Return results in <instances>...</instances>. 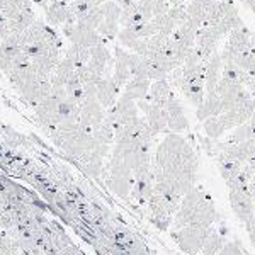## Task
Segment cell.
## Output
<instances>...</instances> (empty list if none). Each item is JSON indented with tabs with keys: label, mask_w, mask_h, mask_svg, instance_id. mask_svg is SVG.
Masks as SVG:
<instances>
[{
	"label": "cell",
	"mask_w": 255,
	"mask_h": 255,
	"mask_svg": "<svg viewBox=\"0 0 255 255\" xmlns=\"http://www.w3.org/2000/svg\"><path fill=\"white\" fill-rule=\"evenodd\" d=\"M209 230L199 228V226H184L174 233V242L179 245V249L186 254L196 255L203 250L204 240H206Z\"/></svg>",
	"instance_id": "1"
},
{
	"label": "cell",
	"mask_w": 255,
	"mask_h": 255,
	"mask_svg": "<svg viewBox=\"0 0 255 255\" xmlns=\"http://www.w3.org/2000/svg\"><path fill=\"white\" fill-rule=\"evenodd\" d=\"M230 204L235 216L244 225H249L255 218V204L250 196L249 187L244 189H230Z\"/></svg>",
	"instance_id": "2"
},
{
	"label": "cell",
	"mask_w": 255,
	"mask_h": 255,
	"mask_svg": "<svg viewBox=\"0 0 255 255\" xmlns=\"http://www.w3.org/2000/svg\"><path fill=\"white\" fill-rule=\"evenodd\" d=\"M106 118V111L97 99H85L80 104V125L84 128L94 129L96 126L101 125Z\"/></svg>",
	"instance_id": "3"
},
{
	"label": "cell",
	"mask_w": 255,
	"mask_h": 255,
	"mask_svg": "<svg viewBox=\"0 0 255 255\" xmlns=\"http://www.w3.org/2000/svg\"><path fill=\"white\" fill-rule=\"evenodd\" d=\"M119 90L121 89L116 85L113 77H104V79L97 82V96H96L97 102L104 109H111L118 102Z\"/></svg>",
	"instance_id": "4"
},
{
	"label": "cell",
	"mask_w": 255,
	"mask_h": 255,
	"mask_svg": "<svg viewBox=\"0 0 255 255\" xmlns=\"http://www.w3.org/2000/svg\"><path fill=\"white\" fill-rule=\"evenodd\" d=\"M216 221V208L215 203L209 196L204 197V201L199 204V208L196 209V213L191 218V223L189 226H199V228L209 230L211 225Z\"/></svg>",
	"instance_id": "5"
},
{
	"label": "cell",
	"mask_w": 255,
	"mask_h": 255,
	"mask_svg": "<svg viewBox=\"0 0 255 255\" xmlns=\"http://www.w3.org/2000/svg\"><path fill=\"white\" fill-rule=\"evenodd\" d=\"M221 70H223V60H221L220 53H215V55L209 58L208 65H206V80H204V89H206V94L216 92L218 82L221 79Z\"/></svg>",
	"instance_id": "6"
},
{
	"label": "cell",
	"mask_w": 255,
	"mask_h": 255,
	"mask_svg": "<svg viewBox=\"0 0 255 255\" xmlns=\"http://www.w3.org/2000/svg\"><path fill=\"white\" fill-rule=\"evenodd\" d=\"M170 96H172V87H170V84H168V80L167 79L155 80L153 84L150 85V92H148V96H146V101L158 106V108L165 109Z\"/></svg>",
	"instance_id": "7"
},
{
	"label": "cell",
	"mask_w": 255,
	"mask_h": 255,
	"mask_svg": "<svg viewBox=\"0 0 255 255\" xmlns=\"http://www.w3.org/2000/svg\"><path fill=\"white\" fill-rule=\"evenodd\" d=\"M223 114V108H221V99L216 92L206 94L204 102L196 109V116L199 121H206L209 118H216Z\"/></svg>",
	"instance_id": "8"
},
{
	"label": "cell",
	"mask_w": 255,
	"mask_h": 255,
	"mask_svg": "<svg viewBox=\"0 0 255 255\" xmlns=\"http://www.w3.org/2000/svg\"><path fill=\"white\" fill-rule=\"evenodd\" d=\"M150 80L148 79H131L128 84L125 85V92H123V97L131 99V101L138 102L146 99L148 92H150Z\"/></svg>",
	"instance_id": "9"
},
{
	"label": "cell",
	"mask_w": 255,
	"mask_h": 255,
	"mask_svg": "<svg viewBox=\"0 0 255 255\" xmlns=\"http://www.w3.org/2000/svg\"><path fill=\"white\" fill-rule=\"evenodd\" d=\"M180 92L184 94V97H186L196 109L203 104L204 97H206V94H204V84H182Z\"/></svg>",
	"instance_id": "10"
},
{
	"label": "cell",
	"mask_w": 255,
	"mask_h": 255,
	"mask_svg": "<svg viewBox=\"0 0 255 255\" xmlns=\"http://www.w3.org/2000/svg\"><path fill=\"white\" fill-rule=\"evenodd\" d=\"M225 245V238L221 235L218 230H213L209 228V233L206 237V240H204V245H203V255H218L220 254V250L223 249Z\"/></svg>",
	"instance_id": "11"
},
{
	"label": "cell",
	"mask_w": 255,
	"mask_h": 255,
	"mask_svg": "<svg viewBox=\"0 0 255 255\" xmlns=\"http://www.w3.org/2000/svg\"><path fill=\"white\" fill-rule=\"evenodd\" d=\"M218 168H220V175L226 180V184L230 180L237 179L238 175L242 174V168H244V163L240 162H233V160H221V162H216Z\"/></svg>",
	"instance_id": "12"
},
{
	"label": "cell",
	"mask_w": 255,
	"mask_h": 255,
	"mask_svg": "<svg viewBox=\"0 0 255 255\" xmlns=\"http://www.w3.org/2000/svg\"><path fill=\"white\" fill-rule=\"evenodd\" d=\"M203 129H204V133H206V136L209 139H220L221 136L225 134V126H223V123L220 121V118H209L206 119V121H203Z\"/></svg>",
	"instance_id": "13"
},
{
	"label": "cell",
	"mask_w": 255,
	"mask_h": 255,
	"mask_svg": "<svg viewBox=\"0 0 255 255\" xmlns=\"http://www.w3.org/2000/svg\"><path fill=\"white\" fill-rule=\"evenodd\" d=\"M252 138H254V128L247 123V125H242L235 128V129H232V133L226 138V141L232 143V145H238V143H244L247 139H252Z\"/></svg>",
	"instance_id": "14"
},
{
	"label": "cell",
	"mask_w": 255,
	"mask_h": 255,
	"mask_svg": "<svg viewBox=\"0 0 255 255\" xmlns=\"http://www.w3.org/2000/svg\"><path fill=\"white\" fill-rule=\"evenodd\" d=\"M90 61L101 65V67L108 68V63H111V53L104 44H97V46L90 48Z\"/></svg>",
	"instance_id": "15"
},
{
	"label": "cell",
	"mask_w": 255,
	"mask_h": 255,
	"mask_svg": "<svg viewBox=\"0 0 255 255\" xmlns=\"http://www.w3.org/2000/svg\"><path fill=\"white\" fill-rule=\"evenodd\" d=\"M97 32L102 36L104 39H113L119 34V22L116 20H108L104 19L101 22V26L97 27Z\"/></svg>",
	"instance_id": "16"
},
{
	"label": "cell",
	"mask_w": 255,
	"mask_h": 255,
	"mask_svg": "<svg viewBox=\"0 0 255 255\" xmlns=\"http://www.w3.org/2000/svg\"><path fill=\"white\" fill-rule=\"evenodd\" d=\"M101 9H102V12H104V19L116 20V22H119V17H121L123 9L118 5L116 2H113V0H108V2L102 3Z\"/></svg>",
	"instance_id": "17"
},
{
	"label": "cell",
	"mask_w": 255,
	"mask_h": 255,
	"mask_svg": "<svg viewBox=\"0 0 255 255\" xmlns=\"http://www.w3.org/2000/svg\"><path fill=\"white\" fill-rule=\"evenodd\" d=\"M168 17L172 20H175L177 26H182L187 20V12H186V3L184 5H172L170 10H168Z\"/></svg>",
	"instance_id": "18"
},
{
	"label": "cell",
	"mask_w": 255,
	"mask_h": 255,
	"mask_svg": "<svg viewBox=\"0 0 255 255\" xmlns=\"http://www.w3.org/2000/svg\"><path fill=\"white\" fill-rule=\"evenodd\" d=\"M167 128L174 131V133L179 134L180 131H186L189 128V119L186 118V114H184V116H179V118H170V119H168Z\"/></svg>",
	"instance_id": "19"
},
{
	"label": "cell",
	"mask_w": 255,
	"mask_h": 255,
	"mask_svg": "<svg viewBox=\"0 0 255 255\" xmlns=\"http://www.w3.org/2000/svg\"><path fill=\"white\" fill-rule=\"evenodd\" d=\"M218 255H244V250L238 242H228V244L223 245V249L220 250Z\"/></svg>",
	"instance_id": "20"
},
{
	"label": "cell",
	"mask_w": 255,
	"mask_h": 255,
	"mask_svg": "<svg viewBox=\"0 0 255 255\" xmlns=\"http://www.w3.org/2000/svg\"><path fill=\"white\" fill-rule=\"evenodd\" d=\"M245 228H247V233H249L250 244H252L254 249H255V218H254L252 221H250L249 225H245Z\"/></svg>",
	"instance_id": "21"
},
{
	"label": "cell",
	"mask_w": 255,
	"mask_h": 255,
	"mask_svg": "<svg viewBox=\"0 0 255 255\" xmlns=\"http://www.w3.org/2000/svg\"><path fill=\"white\" fill-rule=\"evenodd\" d=\"M249 191H250V196H252L254 204H255V177H254L252 180H250V184H249Z\"/></svg>",
	"instance_id": "22"
},
{
	"label": "cell",
	"mask_w": 255,
	"mask_h": 255,
	"mask_svg": "<svg viewBox=\"0 0 255 255\" xmlns=\"http://www.w3.org/2000/svg\"><path fill=\"white\" fill-rule=\"evenodd\" d=\"M250 51L255 53V34L252 32V36H250Z\"/></svg>",
	"instance_id": "23"
},
{
	"label": "cell",
	"mask_w": 255,
	"mask_h": 255,
	"mask_svg": "<svg viewBox=\"0 0 255 255\" xmlns=\"http://www.w3.org/2000/svg\"><path fill=\"white\" fill-rule=\"evenodd\" d=\"M249 125H250V126H252V128H255V114H254V116H252V118H250Z\"/></svg>",
	"instance_id": "24"
}]
</instances>
